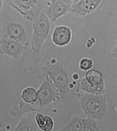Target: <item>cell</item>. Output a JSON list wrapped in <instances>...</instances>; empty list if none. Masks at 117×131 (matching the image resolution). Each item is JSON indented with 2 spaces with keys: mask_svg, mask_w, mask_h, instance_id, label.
<instances>
[{
  "mask_svg": "<svg viewBox=\"0 0 117 131\" xmlns=\"http://www.w3.org/2000/svg\"><path fill=\"white\" fill-rule=\"evenodd\" d=\"M93 66V62L91 59L83 58L80 60L79 67L81 69L87 71L92 68Z\"/></svg>",
  "mask_w": 117,
  "mask_h": 131,
  "instance_id": "cell-15",
  "label": "cell"
},
{
  "mask_svg": "<svg viewBox=\"0 0 117 131\" xmlns=\"http://www.w3.org/2000/svg\"><path fill=\"white\" fill-rule=\"evenodd\" d=\"M2 5V0H0V9H1V7Z\"/></svg>",
  "mask_w": 117,
  "mask_h": 131,
  "instance_id": "cell-20",
  "label": "cell"
},
{
  "mask_svg": "<svg viewBox=\"0 0 117 131\" xmlns=\"http://www.w3.org/2000/svg\"><path fill=\"white\" fill-rule=\"evenodd\" d=\"M89 125L88 118L74 117L62 130L88 131Z\"/></svg>",
  "mask_w": 117,
  "mask_h": 131,
  "instance_id": "cell-7",
  "label": "cell"
},
{
  "mask_svg": "<svg viewBox=\"0 0 117 131\" xmlns=\"http://www.w3.org/2000/svg\"><path fill=\"white\" fill-rule=\"evenodd\" d=\"M46 12H41L31 20L33 21V29L31 47L35 52H38L42 48L50 32L51 22Z\"/></svg>",
  "mask_w": 117,
  "mask_h": 131,
  "instance_id": "cell-2",
  "label": "cell"
},
{
  "mask_svg": "<svg viewBox=\"0 0 117 131\" xmlns=\"http://www.w3.org/2000/svg\"><path fill=\"white\" fill-rule=\"evenodd\" d=\"M80 103L83 112L88 118L102 120L107 114V99L103 94L86 93L80 99Z\"/></svg>",
  "mask_w": 117,
  "mask_h": 131,
  "instance_id": "cell-1",
  "label": "cell"
},
{
  "mask_svg": "<svg viewBox=\"0 0 117 131\" xmlns=\"http://www.w3.org/2000/svg\"><path fill=\"white\" fill-rule=\"evenodd\" d=\"M33 120L31 118L26 117L23 118L15 129V131L36 130V126Z\"/></svg>",
  "mask_w": 117,
  "mask_h": 131,
  "instance_id": "cell-12",
  "label": "cell"
},
{
  "mask_svg": "<svg viewBox=\"0 0 117 131\" xmlns=\"http://www.w3.org/2000/svg\"><path fill=\"white\" fill-rule=\"evenodd\" d=\"M101 0H80L71 6L69 12L76 16L83 17L95 9Z\"/></svg>",
  "mask_w": 117,
  "mask_h": 131,
  "instance_id": "cell-4",
  "label": "cell"
},
{
  "mask_svg": "<svg viewBox=\"0 0 117 131\" xmlns=\"http://www.w3.org/2000/svg\"><path fill=\"white\" fill-rule=\"evenodd\" d=\"M112 53H117V40L114 48L113 49Z\"/></svg>",
  "mask_w": 117,
  "mask_h": 131,
  "instance_id": "cell-16",
  "label": "cell"
},
{
  "mask_svg": "<svg viewBox=\"0 0 117 131\" xmlns=\"http://www.w3.org/2000/svg\"><path fill=\"white\" fill-rule=\"evenodd\" d=\"M21 97L25 102L32 103L37 100L38 94L35 89L32 88H28L23 90Z\"/></svg>",
  "mask_w": 117,
  "mask_h": 131,
  "instance_id": "cell-14",
  "label": "cell"
},
{
  "mask_svg": "<svg viewBox=\"0 0 117 131\" xmlns=\"http://www.w3.org/2000/svg\"><path fill=\"white\" fill-rule=\"evenodd\" d=\"M112 56L113 57L117 59V53H112Z\"/></svg>",
  "mask_w": 117,
  "mask_h": 131,
  "instance_id": "cell-17",
  "label": "cell"
},
{
  "mask_svg": "<svg viewBox=\"0 0 117 131\" xmlns=\"http://www.w3.org/2000/svg\"><path fill=\"white\" fill-rule=\"evenodd\" d=\"M3 48L5 53L15 58L19 57L24 50L22 42L9 40L4 41Z\"/></svg>",
  "mask_w": 117,
  "mask_h": 131,
  "instance_id": "cell-6",
  "label": "cell"
},
{
  "mask_svg": "<svg viewBox=\"0 0 117 131\" xmlns=\"http://www.w3.org/2000/svg\"><path fill=\"white\" fill-rule=\"evenodd\" d=\"M38 95L39 99L44 104L49 103L53 97L52 90L47 83H45L41 86L39 90Z\"/></svg>",
  "mask_w": 117,
  "mask_h": 131,
  "instance_id": "cell-11",
  "label": "cell"
},
{
  "mask_svg": "<svg viewBox=\"0 0 117 131\" xmlns=\"http://www.w3.org/2000/svg\"><path fill=\"white\" fill-rule=\"evenodd\" d=\"M82 83V89L89 93L100 95L104 94L106 92L105 85L104 80L100 84L97 85L89 84L86 81V79H84Z\"/></svg>",
  "mask_w": 117,
  "mask_h": 131,
  "instance_id": "cell-9",
  "label": "cell"
},
{
  "mask_svg": "<svg viewBox=\"0 0 117 131\" xmlns=\"http://www.w3.org/2000/svg\"><path fill=\"white\" fill-rule=\"evenodd\" d=\"M35 118L38 125L44 130L51 131L53 128L54 123L50 117L38 113L36 116Z\"/></svg>",
  "mask_w": 117,
  "mask_h": 131,
  "instance_id": "cell-10",
  "label": "cell"
},
{
  "mask_svg": "<svg viewBox=\"0 0 117 131\" xmlns=\"http://www.w3.org/2000/svg\"><path fill=\"white\" fill-rule=\"evenodd\" d=\"M67 1L69 2L72 3V0H67Z\"/></svg>",
  "mask_w": 117,
  "mask_h": 131,
  "instance_id": "cell-21",
  "label": "cell"
},
{
  "mask_svg": "<svg viewBox=\"0 0 117 131\" xmlns=\"http://www.w3.org/2000/svg\"><path fill=\"white\" fill-rule=\"evenodd\" d=\"M80 0H73V3L74 4L76 3H77V2L80 1Z\"/></svg>",
  "mask_w": 117,
  "mask_h": 131,
  "instance_id": "cell-18",
  "label": "cell"
},
{
  "mask_svg": "<svg viewBox=\"0 0 117 131\" xmlns=\"http://www.w3.org/2000/svg\"><path fill=\"white\" fill-rule=\"evenodd\" d=\"M72 3L67 0H57L51 4L47 10V15L51 23H54L69 12Z\"/></svg>",
  "mask_w": 117,
  "mask_h": 131,
  "instance_id": "cell-3",
  "label": "cell"
},
{
  "mask_svg": "<svg viewBox=\"0 0 117 131\" xmlns=\"http://www.w3.org/2000/svg\"><path fill=\"white\" fill-rule=\"evenodd\" d=\"M86 81L90 84L97 85L104 80L101 73L95 70H92L87 72L86 74Z\"/></svg>",
  "mask_w": 117,
  "mask_h": 131,
  "instance_id": "cell-13",
  "label": "cell"
},
{
  "mask_svg": "<svg viewBox=\"0 0 117 131\" xmlns=\"http://www.w3.org/2000/svg\"><path fill=\"white\" fill-rule=\"evenodd\" d=\"M72 37L71 29L68 26L60 25L55 28L52 35V40L56 45L62 47L69 44Z\"/></svg>",
  "mask_w": 117,
  "mask_h": 131,
  "instance_id": "cell-5",
  "label": "cell"
},
{
  "mask_svg": "<svg viewBox=\"0 0 117 131\" xmlns=\"http://www.w3.org/2000/svg\"><path fill=\"white\" fill-rule=\"evenodd\" d=\"M8 34L10 38L19 42H24L26 39V34L24 27L21 24L15 23L9 26Z\"/></svg>",
  "mask_w": 117,
  "mask_h": 131,
  "instance_id": "cell-8",
  "label": "cell"
},
{
  "mask_svg": "<svg viewBox=\"0 0 117 131\" xmlns=\"http://www.w3.org/2000/svg\"><path fill=\"white\" fill-rule=\"evenodd\" d=\"M57 1V0H50L51 1V4L53 3H54L56 1Z\"/></svg>",
  "mask_w": 117,
  "mask_h": 131,
  "instance_id": "cell-19",
  "label": "cell"
}]
</instances>
